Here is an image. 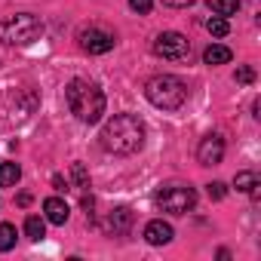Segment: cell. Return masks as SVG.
I'll return each instance as SVG.
<instances>
[{
    "instance_id": "6da1fadb",
    "label": "cell",
    "mask_w": 261,
    "mask_h": 261,
    "mask_svg": "<svg viewBox=\"0 0 261 261\" xmlns=\"http://www.w3.org/2000/svg\"><path fill=\"white\" fill-rule=\"evenodd\" d=\"M101 148L117 157H129L145 145V123L136 114H114L101 129Z\"/></svg>"
},
{
    "instance_id": "7a4b0ae2",
    "label": "cell",
    "mask_w": 261,
    "mask_h": 261,
    "mask_svg": "<svg viewBox=\"0 0 261 261\" xmlns=\"http://www.w3.org/2000/svg\"><path fill=\"white\" fill-rule=\"evenodd\" d=\"M65 101L80 123H98L105 114V92L89 80H71L65 86Z\"/></svg>"
},
{
    "instance_id": "3957f363",
    "label": "cell",
    "mask_w": 261,
    "mask_h": 261,
    "mask_svg": "<svg viewBox=\"0 0 261 261\" xmlns=\"http://www.w3.org/2000/svg\"><path fill=\"white\" fill-rule=\"evenodd\" d=\"M145 95L154 108L160 111H178L185 101H188V86L172 77V74H160V77H151L148 86H145Z\"/></svg>"
},
{
    "instance_id": "277c9868",
    "label": "cell",
    "mask_w": 261,
    "mask_h": 261,
    "mask_svg": "<svg viewBox=\"0 0 261 261\" xmlns=\"http://www.w3.org/2000/svg\"><path fill=\"white\" fill-rule=\"evenodd\" d=\"M43 34V22L31 13H19L0 22V43H13V46H25L34 43Z\"/></svg>"
},
{
    "instance_id": "5b68a950",
    "label": "cell",
    "mask_w": 261,
    "mask_h": 261,
    "mask_svg": "<svg viewBox=\"0 0 261 261\" xmlns=\"http://www.w3.org/2000/svg\"><path fill=\"white\" fill-rule=\"evenodd\" d=\"M157 206L163 209V212H172V215H185L188 209H194L197 206V191L194 188H188V185H166V188H160L157 191Z\"/></svg>"
},
{
    "instance_id": "8992f818",
    "label": "cell",
    "mask_w": 261,
    "mask_h": 261,
    "mask_svg": "<svg viewBox=\"0 0 261 261\" xmlns=\"http://www.w3.org/2000/svg\"><path fill=\"white\" fill-rule=\"evenodd\" d=\"M154 56L166 59V62H185L191 56V43L185 34L178 31H163L157 40H154Z\"/></svg>"
},
{
    "instance_id": "52a82bcc",
    "label": "cell",
    "mask_w": 261,
    "mask_h": 261,
    "mask_svg": "<svg viewBox=\"0 0 261 261\" xmlns=\"http://www.w3.org/2000/svg\"><path fill=\"white\" fill-rule=\"evenodd\" d=\"M80 46L92 56H101V53H111L114 49V34L108 28H98V25H89L80 31Z\"/></svg>"
},
{
    "instance_id": "ba28073f",
    "label": "cell",
    "mask_w": 261,
    "mask_h": 261,
    "mask_svg": "<svg viewBox=\"0 0 261 261\" xmlns=\"http://www.w3.org/2000/svg\"><path fill=\"white\" fill-rule=\"evenodd\" d=\"M221 157H224V139L215 136V133L206 136V139L200 142V148H197V160H200L203 166H218Z\"/></svg>"
},
{
    "instance_id": "9c48e42d",
    "label": "cell",
    "mask_w": 261,
    "mask_h": 261,
    "mask_svg": "<svg viewBox=\"0 0 261 261\" xmlns=\"http://www.w3.org/2000/svg\"><path fill=\"white\" fill-rule=\"evenodd\" d=\"M129 227H133V212H129L126 206L111 209V215L105 218V230H108L111 237H120V233H126Z\"/></svg>"
},
{
    "instance_id": "30bf717a",
    "label": "cell",
    "mask_w": 261,
    "mask_h": 261,
    "mask_svg": "<svg viewBox=\"0 0 261 261\" xmlns=\"http://www.w3.org/2000/svg\"><path fill=\"white\" fill-rule=\"evenodd\" d=\"M172 237H175V233H172V224H166L163 218L148 221V227H145V240H148L151 246H166Z\"/></svg>"
},
{
    "instance_id": "8fae6325",
    "label": "cell",
    "mask_w": 261,
    "mask_h": 261,
    "mask_svg": "<svg viewBox=\"0 0 261 261\" xmlns=\"http://www.w3.org/2000/svg\"><path fill=\"white\" fill-rule=\"evenodd\" d=\"M43 212H46V221L49 224H65L68 215H71V209H68V203L62 197H46L43 200Z\"/></svg>"
},
{
    "instance_id": "7c38bea8",
    "label": "cell",
    "mask_w": 261,
    "mask_h": 261,
    "mask_svg": "<svg viewBox=\"0 0 261 261\" xmlns=\"http://www.w3.org/2000/svg\"><path fill=\"white\" fill-rule=\"evenodd\" d=\"M233 59V53L227 49V46H221V43H212V46H206V53H203V62L206 65H227Z\"/></svg>"
},
{
    "instance_id": "4fadbf2b",
    "label": "cell",
    "mask_w": 261,
    "mask_h": 261,
    "mask_svg": "<svg viewBox=\"0 0 261 261\" xmlns=\"http://www.w3.org/2000/svg\"><path fill=\"white\" fill-rule=\"evenodd\" d=\"M25 237L34 240V243L43 240V237H46V221H43L40 215H28V218H25Z\"/></svg>"
},
{
    "instance_id": "5bb4252c",
    "label": "cell",
    "mask_w": 261,
    "mask_h": 261,
    "mask_svg": "<svg viewBox=\"0 0 261 261\" xmlns=\"http://www.w3.org/2000/svg\"><path fill=\"white\" fill-rule=\"evenodd\" d=\"M19 178H22L19 163H0V188H16Z\"/></svg>"
},
{
    "instance_id": "9a60e30c",
    "label": "cell",
    "mask_w": 261,
    "mask_h": 261,
    "mask_svg": "<svg viewBox=\"0 0 261 261\" xmlns=\"http://www.w3.org/2000/svg\"><path fill=\"white\" fill-rule=\"evenodd\" d=\"M209 10L215 16H233L240 10V0H209Z\"/></svg>"
},
{
    "instance_id": "2e32d148",
    "label": "cell",
    "mask_w": 261,
    "mask_h": 261,
    "mask_svg": "<svg viewBox=\"0 0 261 261\" xmlns=\"http://www.w3.org/2000/svg\"><path fill=\"white\" fill-rule=\"evenodd\" d=\"M71 178H74V188L77 191H89V172H86L83 163H74L71 166Z\"/></svg>"
},
{
    "instance_id": "e0dca14e",
    "label": "cell",
    "mask_w": 261,
    "mask_h": 261,
    "mask_svg": "<svg viewBox=\"0 0 261 261\" xmlns=\"http://www.w3.org/2000/svg\"><path fill=\"white\" fill-rule=\"evenodd\" d=\"M233 185H237V191H243V194H252V191L258 188V178H255V172H237Z\"/></svg>"
},
{
    "instance_id": "ac0fdd59",
    "label": "cell",
    "mask_w": 261,
    "mask_h": 261,
    "mask_svg": "<svg viewBox=\"0 0 261 261\" xmlns=\"http://www.w3.org/2000/svg\"><path fill=\"white\" fill-rule=\"evenodd\" d=\"M16 246V227L13 224H0V252H10Z\"/></svg>"
},
{
    "instance_id": "d6986e66",
    "label": "cell",
    "mask_w": 261,
    "mask_h": 261,
    "mask_svg": "<svg viewBox=\"0 0 261 261\" xmlns=\"http://www.w3.org/2000/svg\"><path fill=\"white\" fill-rule=\"evenodd\" d=\"M206 28H209V34H215V37H224V34L230 31V25H227L224 16H212V19L206 22Z\"/></svg>"
},
{
    "instance_id": "ffe728a7",
    "label": "cell",
    "mask_w": 261,
    "mask_h": 261,
    "mask_svg": "<svg viewBox=\"0 0 261 261\" xmlns=\"http://www.w3.org/2000/svg\"><path fill=\"white\" fill-rule=\"evenodd\" d=\"M233 77H237V83H252V80H255V71H252V68H237Z\"/></svg>"
},
{
    "instance_id": "44dd1931",
    "label": "cell",
    "mask_w": 261,
    "mask_h": 261,
    "mask_svg": "<svg viewBox=\"0 0 261 261\" xmlns=\"http://www.w3.org/2000/svg\"><path fill=\"white\" fill-rule=\"evenodd\" d=\"M224 194H227V188H224L221 181H212V185H209V197H212V200H224Z\"/></svg>"
},
{
    "instance_id": "7402d4cb",
    "label": "cell",
    "mask_w": 261,
    "mask_h": 261,
    "mask_svg": "<svg viewBox=\"0 0 261 261\" xmlns=\"http://www.w3.org/2000/svg\"><path fill=\"white\" fill-rule=\"evenodd\" d=\"M129 7H133L136 13H151V7H154V0H129Z\"/></svg>"
},
{
    "instance_id": "603a6c76",
    "label": "cell",
    "mask_w": 261,
    "mask_h": 261,
    "mask_svg": "<svg viewBox=\"0 0 261 261\" xmlns=\"http://www.w3.org/2000/svg\"><path fill=\"white\" fill-rule=\"evenodd\" d=\"M80 206H83V212H86V215L92 218V206H95V200H92V194H86V197L80 200Z\"/></svg>"
},
{
    "instance_id": "cb8c5ba5",
    "label": "cell",
    "mask_w": 261,
    "mask_h": 261,
    "mask_svg": "<svg viewBox=\"0 0 261 261\" xmlns=\"http://www.w3.org/2000/svg\"><path fill=\"white\" fill-rule=\"evenodd\" d=\"M163 4H166V7H178V10H181V7H191V4H197V0H163Z\"/></svg>"
}]
</instances>
